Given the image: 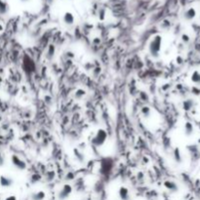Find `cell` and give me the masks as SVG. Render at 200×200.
<instances>
[{
    "mask_svg": "<svg viewBox=\"0 0 200 200\" xmlns=\"http://www.w3.org/2000/svg\"><path fill=\"white\" fill-rule=\"evenodd\" d=\"M161 48H162V36L160 34H156L152 37L151 41L149 42V51L150 56L154 59L158 58Z\"/></svg>",
    "mask_w": 200,
    "mask_h": 200,
    "instance_id": "cell-1",
    "label": "cell"
},
{
    "mask_svg": "<svg viewBox=\"0 0 200 200\" xmlns=\"http://www.w3.org/2000/svg\"><path fill=\"white\" fill-rule=\"evenodd\" d=\"M106 139H108V134H106L105 130L99 129L94 138L92 139V144L95 146H102L103 144H104Z\"/></svg>",
    "mask_w": 200,
    "mask_h": 200,
    "instance_id": "cell-2",
    "label": "cell"
},
{
    "mask_svg": "<svg viewBox=\"0 0 200 200\" xmlns=\"http://www.w3.org/2000/svg\"><path fill=\"white\" fill-rule=\"evenodd\" d=\"M72 192V186L69 184H65L63 185V188L60 189L58 193V198L60 200H65L66 198H69Z\"/></svg>",
    "mask_w": 200,
    "mask_h": 200,
    "instance_id": "cell-3",
    "label": "cell"
},
{
    "mask_svg": "<svg viewBox=\"0 0 200 200\" xmlns=\"http://www.w3.org/2000/svg\"><path fill=\"white\" fill-rule=\"evenodd\" d=\"M11 162H12L13 166L20 171H24L26 169V163L16 154H13L11 156Z\"/></svg>",
    "mask_w": 200,
    "mask_h": 200,
    "instance_id": "cell-4",
    "label": "cell"
},
{
    "mask_svg": "<svg viewBox=\"0 0 200 200\" xmlns=\"http://www.w3.org/2000/svg\"><path fill=\"white\" fill-rule=\"evenodd\" d=\"M196 15H197L196 9L194 7H189L184 11V18L185 21H192V20H194L196 18Z\"/></svg>",
    "mask_w": 200,
    "mask_h": 200,
    "instance_id": "cell-5",
    "label": "cell"
},
{
    "mask_svg": "<svg viewBox=\"0 0 200 200\" xmlns=\"http://www.w3.org/2000/svg\"><path fill=\"white\" fill-rule=\"evenodd\" d=\"M14 184V181L10 178V177H7V176H0V185L2 186V188H10V186L13 185Z\"/></svg>",
    "mask_w": 200,
    "mask_h": 200,
    "instance_id": "cell-6",
    "label": "cell"
},
{
    "mask_svg": "<svg viewBox=\"0 0 200 200\" xmlns=\"http://www.w3.org/2000/svg\"><path fill=\"white\" fill-rule=\"evenodd\" d=\"M63 21L66 25H72L73 24H74L75 18L71 12H65L64 17H63Z\"/></svg>",
    "mask_w": 200,
    "mask_h": 200,
    "instance_id": "cell-7",
    "label": "cell"
},
{
    "mask_svg": "<svg viewBox=\"0 0 200 200\" xmlns=\"http://www.w3.org/2000/svg\"><path fill=\"white\" fill-rule=\"evenodd\" d=\"M118 195L121 200H129L130 198L129 189L126 186H120L118 190Z\"/></svg>",
    "mask_w": 200,
    "mask_h": 200,
    "instance_id": "cell-8",
    "label": "cell"
},
{
    "mask_svg": "<svg viewBox=\"0 0 200 200\" xmlns=\"http://www.w3.org/2000/svg\"><path fill=\"white\" fill-rule=\"evenodd\" d=\"M164 186H165V189H167L171 192H176V191L179 190L178 184L176 183H174V182H172V181H165L164 182Z\"/></svg>",
    "mask_w": 200,
    "mask_h": 200,
    "instance_id": "cell-9",
    "label": "cell"
},
{
    "mask_svg": "<svg viewBox=\"0 0 200 200\" xmlns=\"http://www.w3.org/2000/svg\"><path fill=\"white\" fill-rule=\"evenodd\" d=\"M193 132H194V127H193L192 123L189 121H186L184 123V134H185V136H188V137L191 136L193 134Z\"/></svg>",
    "mask_w": 200,
    "mask_h": 200,
    "instance_id": "cell-10",
    "label": "cell"
},
{
    "mask_svg": "<svg viewBox=\"0 0 200 200\" xmlns=\"http://www.w3.org/2000/svg\"><path fill=\"white\" fill-rule=\"evenodd\" d=\"M31 198H32V200H44L46 198V193L43 190L36 191L34 193H32Z\"/></svg>",
    "mask_w": 200,
    "mask_h": 200,
    "instance_id": "cell-11",
    "label": "cell"
},
{
    "mask_svg": "<svg viewBox=\"0 0 200 200\" xmlns=\"http://www.w3.org/2000/svg\"><path fill=\"white\" fill-rule=\"evenodd\" d=\"M190 79H191V81L194 83V84L200 85V72L198 70H194V71L191 73Z\"/></svg>",
    "mask_w": 200,
    "mask_h": 200,
    "instance_id": "cell-12",
    "label": "cell"
},
{
    "mask_svg": "<svg viewBox=\"0 0 200 200\" xmlns=\"http://www.w3.org/2000/svg\"><path fill=\"white\" fill-rule=\"evenodd\" d=\"M174 159H175V161L179 164L183 162V156H182L181 150H180L179 148H176L174 149Z\"/></svg>",
    "mask_w": 200,
    "mask_h": 200,
    "instance_id": "cell-13",
    "label": "cell"
},
{
    "mask_svg": "<svg viewBox=\"0 0 200 200\" xmlns=\"http://www.w3.org/2000/svg\"><path fill=\"white\" fill-rule=\"evenodd\" d=\"M86 95V91L83 89H78L74 92V98L77 100H81Z\"/></svg>",
    "mask_w": 200,
    "mask_h": 200,
    "instance_id": "cell-14",
    "label": "cell"
},
{
    "mask_svg": "<svg viewBox=\"0 0 200 200\" xmlns=\"http://www.w3.org/2000/svg\"><path fill=\"white\" fill-rule=\"evenodd\" d=\"M41 179H42L41 175H39V174H33V175H31V177H30V179H29V182H30L31 184H36V183H38V182L41 181Z\"/></svg>",
    "mask_w": 200,
    "mask_h": 200,
    "instance_id": "cell-15",
    "label": "cell"
},
{
    "mask_svg": "<svg viewBox=\"0 0 200 200\" xmlns=\"http://www.w3.org/2000/svg\"><path fill=\"white\" fill-rule=\"evenodd\" d=\"M54 54H55V46L54 45H50L49 49H48V52H47V57L49 59H52L53 57H54Z\"/></svg>",
    "mask_w": 200,
    "mask_h": 200,
    "instance_id": "cell-16",
    "label": "cell"
},
{
    "mask_svg": "<svg viewBox=\"0 0 200 200\" xmlns=\"http://www.w3.org/2000/svg\"><path fill=\"white\" fill-rule=\"evenodd\" d=\"M192 106H193V102L191 101V100H188V101H185L184 103V110H189Z\"/></svg>",
    "mask_w": 200,
    "mask_h": 200,
    "instance_id": "cell-17",
    "label": "cell"
},
{
    "mask_svg": "<svg viewBox=\"0 0 200 200\" xmlns=\"http://www.w3.org/2000/svg\"><path fill=\"white\" fill-rule=\"evenodd\" d=\"M142 113H143V115L144 117H149L150 116V109L149 108V106H144V108L142 109Z\"/></svg>",
    "mask_w": 200,
    "mask_h": 200,
    "instance_id": "cell-18",
    "label": "cell"
},
{
    "mask_svg": "<svg viewBox=\"0 0 200 200\" xmlns=\"http://www.w3.org/2000/svg\"><path fill=\"white\" fill-rule=\"evenodd\" d=\"M182 41L184 42V43H189V41H190V37H189V35H188V34H185V33H184V34H182Z\"/></svg>",
    "mask_w": 200,
    "mask_h": 200,
    "instance_id": "cell-19",
    "label": "cell"
},
{
    "mask_svg": "<svg viewBox=\"0 0 200 200\" xmlns=\"http://www.w3.org/2000/svg\"><path fill=\"white\" fill-rule=\"evenodd\" d=\"M4 200H18V199H17V197L15 195H10L8 197H6Z\"/></svg>",
    "mask_w": 200,
    "mask_h": 200,
    "instance_id": "cell-20",
    "label": "cell"
},
{
    "mask_svg": "<svg viewBox=\"0 0 200 200\" xmlns=\"http://www.w3.org/2000/svg\"><path fill=\"white\" fill-rule=\"evenodd\" d=\"M4 164V157L2 155V153L0 152V166H2Z\"/></svg>",
    "mask_w": 200,
    "mask_h": 200,
    "instance_id": "cell-21",
    "label": "cell"
},
{
    "mask_svg": "<svg viewBox=\"0 0 200 200\" xmlns=\"http://www.w3.org/2000/svg\"><path fill=\"white\" fill-rule=\"evenodd\" d=\"M104 13H105L104 10H101V11H100V15H101V20H104Z\"/></svg>",
    "mask_w": 200,
    "mask_h": 200,
    "instance_id": "cell-22",
    "label": "cell"
},
{
    "mask_svg": "<svg viewBox=\"0 0 200 200\" xmlns=\"http://www.w3.org/2000/svg\"><path fill=\"white\" fill-rule=\"evenodd\" d=\"M3 29H4V28H3V25L0 24V31H3Z\"/></svg>",
    "mask_w": 200,
    "mask_h": 200,
    "instance_id": "cell-23",
    "label": "cell"
},
{
    "mask_svg": "<svg viewBox=\"0 0 200 200\" xmlns=\"http://www.w3.org/2000/svg\"><path fill=\"white\" fill-rule=\"evenodd\" d=\"M1 84H2V77L0 76V87H1Z\"/></svg>",
    "mask_w": 200,
    "mask_h": 200,
    "instance_id": "cell-24",
    "label": "cell"
},
{
    "mask_svg": "<svg viewBox=\"0 0 200 200\" xmlns=\"http://www.w3.org/2000/svg\"><path fill=\"white\" fill-rule=\"evenodd\" d=\"M22 2H28V1H29V0H21Z\"/></svg>",
    "mask_w": 200,
    "mask_h": 200,
    "instance_id": "cell-25",
    "label": "cell"
},
{
    "mask_svg": "<svg viewBox=\"0 0 200 200\" xmlns=\"http://www.w3.org/2000/svg\"><path fill=\"white\" fill-rule=\"evenodd\" d=\"M198 1H200V0H198Z\"/></svg>",
    "mask_w": 200,
    "mask_h": 200,
    "instance_id": "cell-26",
    "label": "cell"
}]
</instances>
